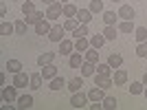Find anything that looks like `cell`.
I'll return each mask as SVG.
<instances>
[{
  "mask_svg": "<svg viewBox=\"0 0 147 110\" xmlns=\"http://www.w3.org/2000/svg\"><path fill=\"white\" fill-rule=\"evenodd\" d=\"M64 2H53V5H49V9H46V18L49 20H57L59 16H64Z\"/></svg>",
  "mask_w": 147,
  "mask_h": 110,
  "instance_id": "1",
  "label": "cell"
},
{
  "mask_svg": "<svg viewBox=\"0 0 147 110\" xmlns=\"http://www.w3.org/2000/svg\"><path fill=\"white\" fill-rule=\"evenodd\" d=\"M64 35H66V29H64V24L51 26V33H49V40H51V42H61V40H64Z\"/></svg>",
  "mask_w": 147,
  "mask_h": 110,
  "instance_id": "2",
  "label": "cell"
},
{
  "mask_svg": "<svg viewBox=\"0 0 147 110\" xmlns=\"http://www.w3.org/2000/svg\"><path fill=\"white\" fill-rule=\"evenodd\" d=\"M29 81H31V75H26L24 71H20V73L13 75V86H16V88H26Z\"/></svg>",
  "mask_w": 147,
  "mask_h": 110,
  "instance_id": "3",
  "label": "cell"
},
{
  "mask_svg": "<svg viewBox=\"0 0 147 110\" xmlns=\"http://www.w3.org/2000/svg\"><path fill=\"white\" fill-rule=\"evenodd\" d=\"M2 101L7 104H13V101H18V95H16V86H5L2 88Z\"/></svg>",
  "mask_w": 147,
  "mask_h": 110,
  "instance_id": "4",
  "label": "cell"
},
{
  "mask_svg": "<svg viewBox=\"0 0 147 110\" xmlns=\"http://www.w3.org/2000/svg\"><path fill=\"white\" fill-rule=\"evenodd\" d=\"M86 101H88V95H84L81 90H77V92H73L70 106H73V108H84V106H86Z\"/></svg>",
  "mask_w": 147,
  "mask_h": 110,
  "instance_id": "5",
  "label": "cell"
},
{
  "mask_svg": "<svg viewBox=\"0 0 147 110\" xmlns=\"http://www.w3.org/2000/svg\"><path fill=\"white\" fill-rule=\"evenodd\" d=\"M117 13H119L121 20H134V16H136V11L132 9V5H121Z\"/></svg>",
  "mask_w": 147,
  "mask_h": 110,
  "instance_id": "6",
  "label": "cell"
},
{
  "mask_svg": "<svg viewBox=\"0 0 147 110\" xmlns=\"http://www.w3.org/2000/svg\"><path fill=\"white\" fill-rule=\"evenodd\" d=\"M94 84H97V86H101V88H103V90H105V88H110V86H114V79H112V77H110V75H94Z\"/></svg>",
  "mask_w": 147,
  "mask_h": 110,
  "instance_id": "7",
  "label": "cell"
},
{
  "mask_svg": "<svg viewBox=\"0 0 147 110\" xmlns=\"http://www.w3.org/2000/svg\"><path fill=\"white\" fill-rule=\"evenodd\" d=\"M35 33H37V35H49V33H51V22H49V18L40 20V22L35 24Z\"/></svg>",
  "mask_w": 147,
  "mask_h": 110,
  "instance_id": "8",
  "label": "cell"
},
{
  "mask_svg": "<svg viewBox=\"0 0 147 110\" xmlns=\"http://www.w3.org/2000/svg\"><path fill=\"white\" fill-rule=\"evenodd\" d=\"M103 97H105L103 88H101V86H97V84H94V88L88 92V99H90V101H103Z\"/></svg>",
  "mask_w": 147,
  "mask_h": 110,
  "instance_id": "9",
  "label": "cell"
},
{
  "mask_svg": "<svg viewBox=\"0 0 147 110\" xmlns=\"http://www.w3.org/2000/svg\"><path fill=\"white\" fill-rule=\"evenodd\" d=\"M42 77L44 79H53V77H57V66H53V64H46V66H42Z\"/></svg>",
  "mask_w": 147,
  "mask_h": 110,
  "instance_id": "10",
  "label": "cell"
},
{
  "mask_svg": "<svg viewBox=\"0 0 147 110\" xmlns=\"http://www.w3.org/2000/svg\"><path fill=\"white\" fill-rule=\"evenodd\" d=\"M5 68L9 71V73L16 75V73H20V71H22V62H20V60H7Z\"/></svg>",
  "mask_w": 147,
  "mask_h": 110,
  "instance_id": "11",
  "label": "cell"
},
{
  "mask_svg": "<svg viewBox=\"0 0 147 110\" xmlns=\"http://www.w3.org/2000/svg\"><path fill=\"white\" fill-rule=\"evenodd\" d=\"M75 18L79 20L81 24H88V22H90V20H92V11H90V9H79Z\"/></svg>",
  "mask_w": 147,
  "mask_h": 110,
  "instance_id": "12",
  "label": "cell"
},
{
  "mask_svg": "<svg viewBox=\"0 0 147 110\" xmlns=\"http://www.w3.org/2000/svg\"><path fill=\"white\" fill-rule=\"evenodd\" d=\"M68 64H70V68H81V64H84V57H81L79 51H77V53H70V57H68Z\"/></svg>",
  "mask_w": 147,
  "mask_h": 110,
  "instance_id": "13",
  "label": "cell"
},
{
  "mask_svg": "<svg viewBox=\"0 0 147 110\" xmlns=\"http://www.w3.org/2000/svg\"><path fill=\"white\" fill-rule=\"evenodd\" d=\"M114 86H123L125 81H127V71H123V68H119V71H114Z\"/></svg>",
  "mask_w": 147,
  "mask_h": 110,
  "instance_id": "14",
  "label": "cell"
},
{
  "mask_svg": "<svg viewBox=\"0 0 147 110\" xmlns=\"http://www.w3.org/2000/svg\"><path fill=\"white\" fill-rule=\"evenodd\" d=\"M73 49H75V42H70V40H66V37L59 42V53L61 55H70V53H73Z\"/></svg>",
  "mask_w": 147,
  "mask_h": 110,
  "instance_id": "15",
  "label": "cell"
},
{
  "mask_svg": "<svg viewBox=\"0 0 147 110\" xmlns=\"http://www.w3.org/2000/svg\"><path fill=\"white\" fill-rule=\"evenodd\" d=\"M42 73H33L31 75V81H29V88L31 90H37V88H42Z\"/></svg>",
  "mask_w": 147,
  "mask_h": 110,
  "instance_id": "16",
  "label": "cell"
},
{
  "mask_svg": "<svg viewBox=\"0 0 147 110\" xmlns=\"http://www.w3.org/2000/svg\"><path fill=\"white\" fill-rule=\"evenodd\" d=\"M90 49V40H88V37H77V40H75V51H88Z\"/></svg>",
  "mask_w": 147,
  "mask_h": 110,
  "instance_id": "17",
  "label": "cell"
},
{
  "mask_svg": "<svg viewBox=\"0 0 147 110\" xmlns=\"http://www.w3.org/2000/svg\"><path fill=\"white\" fill-rule=\"evenodd\" d=\"M94 64H92V62H84V64H81V77H92V75H94Z\"/></svg>",
  "mask_w": 147,
  "mask_h": 110,
  "instance_id": "18",
  "label": "cell"
},
{
  "mask_svg": "<svg viewBox=\"0 0 147 110\" xmlns=\"http://www.w3.org/2000/svg\"><path fill=\"white\" fill-rule=\"evenodd\" d=\"M81 86H84V79H81V77H73V79L68 81V90L70 92H77V90H81Z\"/></svg>",
  "mask_w": 147,
  "mask_h": 110,
  "instance_id": "19",
  "label": "cell"
},
{
  "mask_svg": "<svg viewBox=\"0 0 147 110\" xmlns=\"http://www.w3.org/2000/svg\"><path fill=\"white\" fill-rule=\"evenodd\" d=\"M103 42H108L103 33H94V35L90 37V46H94V49H99V46H103Z\"/></svg>",
  "mask_w": 147,
  "mask_h": 110,
  "instance_id": "20",
  "label": "cell"
},
{
  "mask_svg": "<svg viewBox=\"0 0 147 110\" xmlns=\"http://www.w3.org/2000/svg\"><path fill=\"white\" fill-rule=\"evenodd\" d=\"M64 86H68L64 77H53V79H51V86H49V88H51V90H61Z\"/></svg>",
  "mask_w": 147,
  "mask_h": 110,
  "instance_id": "21",
  "label": "cell"
},
{
  "mask_svg": "<svg viewBox=\"0 0 147 110\" xmlns=\"http://www.w3.org/2000/svg\"><path fill=\"white\" fill-rule=\"evenodd\" d=\"M108 64H110L112 68H119L123 64V57L119 53H110V55H108Z\"/></svg>",
  "mask_w": 147,
  "mask_h": 110,
  "instance_id": "22",
  "label": "cell"
},
{
  "mask_svg": "<svg viewBox=\"0 0 147 110\" xmlns=\"http://www.w3.org/2000/svg\"><path fill=\"white\" fill-rule=\"evenodd\" d=\"M53 60H55V53H44L37 57V66H46V64H53Z\"/></svg>",
  "mask_w": 147,
  "mask_h": 110,
  "instance_id": "23",
  "label": "cell"
},
{
  "mask_svg": "<svg viewBox=\"0 0 147 110\" xmlns=\"http://www.w3.org/2000/svg\"><path fill=\"white\" fill-rule=\"evenodd\" d=\"M44 16L46 13H42V11H33L31 16H26V24H37L40 20H44Z\"/></svg>",
  "mask_w": 147,
  "mask_h": 110,
  "instance_id": "24",
  "label": "cell"
},
{
  "mask_svg": "<svg viewBox=\"0 0 147 110\" xmlns=\"http://www.w3.org/2000/svg\"><path fill=\"white\" fill-rule=\"evenodd\" d=\"M31 106H33V97H31V95L18 97V108H31Z\"/></svg>",
  "mask_w": 147,
  "mask_h": 110,
  "instance_id": "25",
  "label": "cell"
},
{
  "mask_svg": "<svg viewBox=\"0 0 147 110\" xmlns=\"http://www.w3.org/2000/svg\"><path fill=\"white\" fill-rule=\"evenodd\" d=\"M88 33H90V31H88V24H79L73 31V37L75 40H77V37H88Z\"/></svg>",
  "mask_w": 147,
  "mask_h": 110,
  "instance_id": "26",
  "label": "cell"
},
{
  "mask_svg": "<svg viewBox=\"0 0 147 110\" xmlns=\"http://www.w3.org/2000/svg\"><path fill=\"white\" fill-rule=\"evenodd\" d=\"M77 11H79V9H77L73 2H66V5H64V16H66V18H75Z\"/></svg>",
  "mask_w": 147,
  "mask_h": 110,
  "instance_id": "27",
  "label": "cell"
},
{
  "mask_svg": "<svg viewBox=\"0 0 147 110\" xmlns=\"http://www.w3.org/2000/svg\"><path fill=\"white\" fill-rule=\"evenodd\" d=\"M117 20H119V13H114V11H103V22H105V24H117Z\"/></svg>",
  "mask_w": 147,
  "mask_h": 110,
  "instance_id": "28",
  "label": "cell"
},
{
  "mask_svg": "<svg viewBox=\"0 0 147 110\" xmlns=\"http://www.w3.org/2000/svg\"><path fill=\"white\" fill-rule=\"evenodd\" d=\"M86 62H92V64H97V62H99V51L94 49V46H90V49H88V53H86Z\"/></svg>",
  "mask_w": 147,
  "mask_h": 110,
  "instance_id": "29",
  "label": "cell"
},
{
  "mask_svg": "<svg viewBox=\"0 0 147 110\" xmlns=\"http://www.w3.org/2000/svg\"><path fill=\"white\" fill-rule=\"evenodd\" d=\"M11 33H16V24H9V22H2V26H0V35H11Z\"/></svg>",
  "mask_w": 147,
  "mask_h": 110,
  "instance_id": "30",
  "label": "cell"
},
{
  "mask_svg": "<svg viewBox=\"0 0 147 110\" xmlns=\"http://www.w3.org/2000/svg\"><path fill=\"white\" fill-rule=\"evenodd\" d=\"M103 35H105V40H114V37H117V26L114 24H105Z\"/></svg>",
  "mask_w": 147,
  "mask_h": 110,
  "instance_id": "31",
  "label": "cell"
},
{
  "mask_svg": "<svg viewBox=\"0 0 147 110\" xmlns=\"http://www.w3.org/2000/svg\"><path fill=\"white\" fill-rule=\"evenodd\" d=\"M134 37H136V42H145L147 40V29L145 26H138V29L134 31Z\"/></svg>",
  "mask_w": 147,
  "mask_h": 110,
  "instance_id": "32",
  "label": "cell"
},
{
  "mask_svg": "<svg viewBox=\"0 0 147 110\" xmlns=\"http://www.w3.org/2000/svg\"><path fill=\"white\" fill-rule=\"evenodd\" d=\"M88 9H90L92 13H103V2H101V0H92Z\"/></svg>",
  "mask_w": 147,
  "mask_h": 110,
  "instance_id": "33",
  "label": "cell"
},
{
  "mask_svg": "<svg viewBox=\"0 0 147 110\" xmlns=\"http://www.w3.org/2000/svg\"><path fill=\"white\" fill-rule=\"evenodd\" d=\"M143 90H145V84H143V81H134V84L129 86V92H132V95H141Z\"/></svg>",
  "mask_w": 147,
  "mask_h": 110,
  "instance_id": "34",
  "label": "cell"
},
{
  "mask_svg": "<svg viewBox=\"0 0 147 110\" xmlns=\"http://www.w3.org/2000/svg\"><path fill=\"white\" fill-rule=\"evenodd\" d=\"M119 29H121L123 33H134V31H136V29H134V24H132V20H123Z\"/></svg>",
  "mask_w": 147,
  "mask_h": 110,
  "instance_id": "35",
  "label": "cell"
},
{
  "mask_svg": "<svg viewBox=\"0 0 147 110\" xmlns=\"http://www.w3.org/2000/svg\"><path fill=\"white\" fill-rule=\"evenodd\" d=\"M13 24H16V33H18V35H24L26 33V20H18V22H13Z\"/></svg>",
  "mask_w": 147,
  "mask_h": 110,
  "instance_id": "36",
  "label": "cell"
},
{
  "mask_svg": "<svg viewBox=\"0 0 147 110\" xmlns=\"http://www.w3.org/2000/svg\"><path fill=\"white\" fill-rule=\"evenodd\" d=\"M119 106V101L114 97H103V108H108V110H114Z\"/></svg>",
  "mask_w": 147,
  "mask_h": 110,
  "instance_id": "37",
  "label": "cell"
},
{
  "mask_svg": "<svg viewBox=\"0 0 147 110\" xmlns=\"http://www.w3.org/2000/svg\"><path fill=\"white\" fill-rule=\"evenodd\" d=\"M136 55H138V57H147V40H145V42H138V46H136Z\"/></svg>",
  "mask_w": 147,
  "mask_h": 110,
  "instance_id": "38",
  "label": "cell"
},
{
  "mask_svg": "<svg viewBox=\"0 0 147 110\" xmlns=\"http://www.w3.org/2000/svg\"><path fill=\"white\" fill-rule=\"evenodd\" d=\"M33 11H35V7H33V2H31V0L22 2V13H24V16H31Z\"/></svg>",
  "mask_w": 147,
  "mask_h": 110,
  "instance_id": "39",
  "label": "cell"
},
{
  "mask_svg": "<svg viewBox=\"0 0 147 110\" xmlns=\"http://www.w3.org/2000/svg\"><path fill=\"white\" fill-rule=\"evenodd\" d=\"M97 73L99 75H110L112 73V66L108 64V62H105V64H99V66H97Z\"/></svg>",
  "mask_w": 147,
  "mask_h": 110,
  "instance_id": "40",
  "label": "cell"
},
{
  "mask_svg": "<svg viewBox=\"0 0 147 110\" xmlns=\"http://www.w3.org/2000/svg\"><path fill=\"white\" fill-rule=\"evenodd\" d=\"M77 26H79V24H77V20H75V18H66V22H64V29H66V31H75Z\"/></svg>",
  "mask_w": 147,
  "mask_h": 110,
  "instance_id": "41",
  "label": "cell"
},
{
  "mask_svg": "<svg viewBox=\"0 0 147 110\" xmlns=\"http://www.w3.org/2000/svg\"><path fill=\"white\" fill-rule=\"evenodd\" d=\"M90 108H92V110H101V108H103V104H99V101H92Z\"/></svg>",
  "mask_w": 147,
  "mask_h": 110,
  "instance_id": "42",
  "label": "cell"
},
{
  "mask_svg": "<svg viewBox=\"0 0 147 110\" xmlns=\"http://www.w3.org/2000/svg\"><path fill=\"white\" fill-rule=\"evenodd\" d=\"M42 2H44L46 7H49V5H53V2H57V0H42Z\"/></svg>",
  "mask_w": 147,
  "mask_h": 110,
  "instance_id": "43",
  "label": "cell"
},
{
  "mask_svg": "<svg viewBox=\"0 0 147 110\" xmlns=\"http://www.w3.org/2000/svg\"><path fill=\"white\" fill-rule=\"evenodd\" d=\"M143 84H145V86H147V73H145V75H143Z\"/></svg>",
  "mask_w": 147,
  "mask_h": 110,
  "instance_id": "44",
  "label": "cell"
},
{
  "mask_svg": "<svg viewBox=\"0 0 147 110\" xmlns=\"http://www.w3.org/2000/svg\"><path fill=\"white\" fill-rule=\"evenodd\" d=\"M143 95H145V97H147V86H145V90H143Z\"/></svg>",
  "mask_w": 147,
  "mask_h": 110,
  "instance_id": "45",
  "label": "cell"
},
{
  "mask_svg": "<svg viewBox=\"0 0 147 110\" xmlns=\"http://www.w3.org/2000/svg\"><path fill=\"white\" fill-rule=\"evenodd\" d=\"M59 2H64V5H66V2H70V0H59Z\"/></svg>",
  "mask_w": 147,
  "mask_h": 110,
  "instance_id": "46",
  "label": "cell"
},
{
  "mask_svg": "<svg viewBox=\"0 0 147 110\" xmlns=\"http://www.w3.org/2000/svg\"><path fill=\"white\" fill-rule=\"evenodd\" d=\"M112 2H121V0H112Z\"/></svg>",
  "mask_w": 147,
  "mask_h": 110,
  "instance_id": "47",
  "label": "cell"
}]
</instances>
